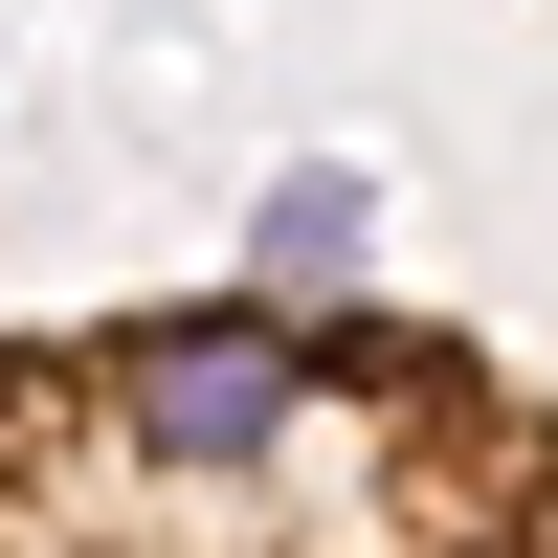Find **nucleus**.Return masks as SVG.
<instances>
[{"label": "nucleus", "mask_w": 558, "mask_h": 558, "mask_svg": "<svg viewBox=\"0 0 558 558\" xmlns=\"http://www.w3.org/2000/svg\"><path fill=\"white\" fill-rule=\"evenodd\" d=\"M0 558H558V402L357 291L68 313L0 336Z\"/></svg>", "instance_id": "f257e3e1"}, {"label": "nucleus", "mask_w": 558, "mask_h": 558, "mask_svg": "<svg viewBox=\"0 0 558 558\" xmlns=\"http://www.w3.org/2000/svg\"><path fill=\"white\" fill-rule=\"evenodd\" d=\"M357 268V179H268V223H246V291H336Z\"/></svg>", "instance_id": "f03ea898"}]
</instances>
